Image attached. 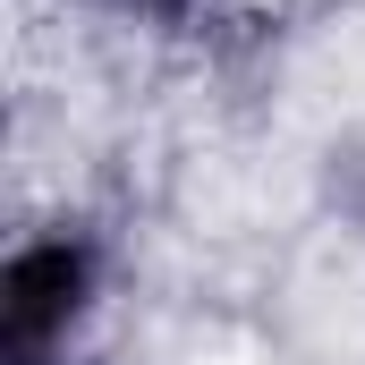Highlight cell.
I'll use <instances>...</instances> for the list:
<instances>
[{
	"label": "cell",
	"instance_id": "6da1fadb",
	"mask_svg": "<svg viewBox=\"0 0 365 365\" xmlns=\"http://www.w3.org/2000/svg\"><path fill=\"white\" fill-rule=\"evenodd\" d=\"M77 280H86V264H77L68 247L17 255V272H9V349H17V357L43 349V340L77 314Z\"/></svg>",
	"mask_w": 365,
	"mask_h": 365
}]
</instances>
